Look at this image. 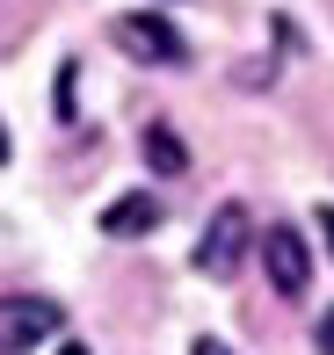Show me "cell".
<instances>
[{
    "instance_id": "6da1fadb",
    "label": "cell",
    "mask_w": 334,
    "mask_h": 355,
    "mask_svg": "<svg viewBox=\"0 0 334 355\" xmlns=\"http://www.w3.org/2000/svg\"><path fill=\"white\" fill-rule=\"evenodd\" d=\"M109 37L124 44V58H138V66H182L189 58V44H182V29L167 22V15H117V22H109Z\"/></svg>"
},
{
    "instance_id": "7a4b0ae2",
    "label": "cell",
    "mask_w": 334,
    "mask_h": 355,
    "mask_svg": "<svg viewBox=\"0 0 334 355\" xmlns=\"http://www.w3.org/2000/svg\"><path fill=\"white\" fill-rule=\"evenodd\" d=\"M58 327H66V312H58L51 297H29V290H15V297L0 304V341H8V355H29V348H44Z\"/></svg>"
},
{
    "instance_id": "3957f363",
    "label": "cell",
    "mask_w": 334,
    "mask_h": 355,
    "mask_svg": "<svg viewBox=\"0 0 334 355\" xmlns=\"http://www.w3.org/2000/svg\"><path fill=\"white\" fill-rule=\"evenodd\" d=\"M247 239H254L247 211H240V203H218L211 225H203V239H197V268H203V276H233L240 254H247Z\"/></svg>"
},
{
    "instance_id": "277c9868",
    "label": "cell",
    "mask_w": 334,
    "mask_h": 355,
    "mask_svg": "<svg viewBox=\"0 0 334 355\" xmlns=\"http://www.w3.org/2000/svg\"><path fill=\"white\" fill-rule=\"evenodd\" d=\"M262 276H269V290H276L283 304H291V297H306L312 261H306V239H298L291 225H276V232L262 239Z\"/></svg>"
},
{
    "instance_id": "5b68a950",
    "label": "cell",
    "mask_w": 334,
    "mask_h": 355,
    "mask_svg": "<svg viewBox=\"0 0 334 355\" xmlns=\"http://www.w3.org/2000/svg\"><path fill=\"white\" fill-rule=\"evenodd\" d=\"M153 225H160V203H153V196H117L102 211V232L109 239H146Z\"/></svg>"
},
{
    "instance_id": "8992f818",
    "label": "cell",
    "mask_w": 334,
    "mask_h": 355,
    "mask_svg": "<svg viewBox=\"0 0 334 355\" xmlns=\"http://www.w3.org/2000/svg\"><path fill=\"white\" fill-rule=\"evenodd\" d=\"M146 167L153 174H182L189 167V145L167 131V123H146Z\"/></svg>"
},
{
    "instance_id": "52a82bcc",
    "label": "cell",
    "mask_w": 334,
    "mask_h": 355,
    "mask_svg": "<svg viewBox=\"0 0 334 355\" xmlns=\"http://www.w3.org/2000/svg\"><path fill=\"white\" fill-rule=\"evenodd\" d=\"M189 355H233L226 341H211V334H197V348H189Z\"/></svg>"
},
{
    "instance_id": "ba28073f",
    "label": "cell",
    "mask_w": 334,
    "mask_h": 355,
    "mask_svg": "<svg viewBox=\"0 0 334 355\" xmlns=\"http://www.w3.org/2000/svg\"><path fill=\"white\" fill-rule=\"evenodd\" d=\"M312 218H320V239H327V254H334V203H327V211H312Z\"/></svg>"
},
{
    "instance_id": "9c48e42d",
    "label": "cell",
    "mask_w": 334,
    "mask_h": 355,
    "mask_svg": "<svg viewBox=\"0 0 334 355\" xmlns=\"http://www.w3.org/2000/svg\"><path fill=\"white\" fill-rule=\"evenodd\" d=\"M320 355H334V312L320 319Z\"/></svg>"
},
{
    "instance_id": "30bf717a",
    "label": "cell",
    "mask_w": 334,
    "mask_h": 355,
    "mask_svg": "<svg viewBox=\"0 0 334 355\" xmlns=\"http://www.w3.org/2000/svg\"><path fill=\"white\" fill-rule=\"evenodd\" d=\"M51 355H87V348H81V341H58V348H51Z\"/></svg>"
}]
</instances>
